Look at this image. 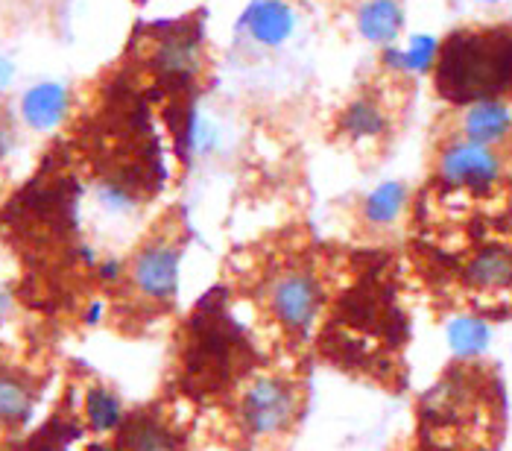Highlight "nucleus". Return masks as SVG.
Wrapping results in <instances>:
<instances>
[{
  "label": "nucleus",
  "instance_id": "f257e3e1",
  "mask_svg": "<svg viewBox=\"0 0 512 451\" xmlns=\"http://www.w3.org/2000/svg\"><path fill=\"white\" fill-rule=\"evenodd\" d=\"M311 408V361L258 358L211 399L208 428L223 451H290Z\"/></svg>",
  "mask_w": 512,
  "mask_h": 451
},
{
  "label": "nucleus",
  "instance_id": "4468645a",
  "mask_svg": "<svg viewBox=\"0 0 512 451\" xmlns=\"http://www.w3.org/2000/svg\"><path fill=\"white\" fill-rule=\"evenodd\" d=\"M357 30L369 44L390 47L404 30V9L398 0H366L357 9Z\"/></svg>",
  "mask_w": 512,
  "mask_h": 451
},
{
  "label": "nucleus",
  "instance_id": "f3484780",
  "mask_svg": "<svg viewBox=\"0 0 512 451\" xmlns=\"http://www.w3.org/2000/svg\"><path fill=\"white\" fill-rule=\"evenodd\" d=\"M436 53H439V44L431 36H419V39L410 41V47L401 53V68H407V71H431L436 65Z\"/></svg>",
  "mask_w": 512,
  "mask_h": 451
},
{
  "label": "nucleus",
  "instance_id": "6ab92c4d",
  "mask_svg": "<svg viewBox=\"0 0 512 451\" xmlns=\"http://www.w3.org/2000/svg\"><path fill=\"white\" fill-rule=\"evenodd\" d=\"M85 451H106V449H103V443H100V440L94 437V440L88 443V449H85Z\"/></svg>",
  "mask_w": 512,
  "mask_h": 451
},
{
  "label": "nucleus",
  "instance_id": "2eb2a0df",
  "mask_svg": "<svg viewBox=\"0 0 512 451\" xmlns=\"http://www.w3.org/2000/svg\"><path fill=\"white\" fill-rule=\"evenodd\" d=\"M407 203H410V197H407L404 182H384L372 194H366V200L360 203V220L375 232L393 229L395 223L404 217Z\"/></svg>",
  "mask_w": 512,
  "mask_h": 451
},
{
  "label": "nucleus",
  "instance_id": "f8f14e48",
  "mask_svg": "<svg viewBox=\"0 0 512 451\" xmlns=\"http://www.w3.org/2000/svg\"><path fill=\"white\" fill-rule=\"evenodd\" d=\"M21 121L33 132H53L71 115V91L62 82H39L21 94Z\"/></svg>",
  "mask_w": 512,
  "mask_h": 451
},
{
  "label": "nucleus",
  "instance_id": "0eeeda50",
  "mask_svg": "<svg viewBox=\"0 0 512 451\" xmlns=\"http://www.w3.org/2000/svg\"><path fill=\"white\" fill-rule=\"evenodd\" d=\"M41 384L44 378L36 369L0 355V437L3 440H15L24 431V425L33 419Z\"/></svg>",
  "mask_w": 512,
  "mask_h": 451
},
{
  "label": "nucleus",
  "instance_id": "f03ea898",
  "mask_svg": "<svg viewBox=\"0 0 512 451\" xmlns=\"http://www.w3.org/2000/svg\"><path fill=\"white\" fill-rule=\"evenodd\" d=\"M252 343L264 358L311 361L319 326L328 311V282L308 252L273 258L243 285Z\"/></svg>",
  "mask_w": 512,
  "mask_h": 451
},
{
  "label": "nucleus",
  "instance_id": "39448f33",
  "mask_svg": "<svg viewBox=\"0 0 512 451\" xmlns=\"http://www.w3.org/2000/svg\"><path fill=\"white\" fill-rule=\"evenodd\" d=\"M199 408L179 390L120 410L118 422L97 440L106 451H199Z\"/></svg>",
  "mask_w": 512,
  "mask_h": 451
},
{
  "label": "nucleus",
  "instance_id": "a211bd4d",
  "mask_svg": "<svg viewBox=\"0 0 512 451\" xmlns=\"http://www.w3.org/2000/svg\"><path fill=\"white\" fill-rule=\"evenodd\" d=\"M12 74H15V71H12V65H9L6 59H0V88H3L6 82L12 80Z\"/></svg>",
  "mask_w": 512,
  "mask_h": 451
},
{
  "label": "nucleus",
  "instance_id": "20e7f679",
  "mask_svg": "<svg viewBox=\"0 0 512 451\" xmlns=\"http://www.w3.org/2000/svg\"><path fill=\"white\" fill-rule=\"evenodd\" d=\"M436 88L445 100L469 106L512 91L510 30H463L436 53Z\"/></svg>",
  "mask_w": 512,
  "mask_h": 451
},
{
  "label": "nucleus",
  "instance_id": "1a4fd4ad",
  "mask_svg": "<svg viewBox=\"0 0 512 451\" xmlns=\"http://www.w3.org/2000/svg\"><path fill=\"white\" fill-rule=\"evenodd\" d=\"M88 428L85 419V405L74 402V393L65 396V402L53 410V416L41 425L39 431H33L30 437H15L9 451H68L71 443L79 440Z\"/></svg>",
  "mask_w": 512,
  "mask_h": 451
},
{
  "label": "nucleus",
  "instance_id": "dca6fc26",
  "mask_svg": "<svg viewBox=\"0 0 512 451\" xmlns=\"http://www.w3.org/2000/svg\"><path fill=\"white\" fill-rule=\"evenodd\" d=\"M337 129L349 141L360 144V141H378L390 129V121H387V112L381 109V103H375L372 97H357L340 112Z\"/></svg>",
  "mask_w": 512,
  "mask_h": 451
},
{
  "label": "nucleus",
  "instance_id": "7ed1b4c3",
  "mask_svg": "<svg viewBox=\"0 0 512 451\" xmlns=\"http://www.w3.org/2000/svg\"><path fill=\"white\" fill-rule=\"evenodd\" d=\"M188 223L182 211H167L109 270L106 320L120 337H141L164 323L179 302Z\"/></svg>",
  "mask_w": 512,
  "mask_h": 451
},
{
  "label": "nucleus",
  "instance_id": "9b49d317",
  "mask_svg": "<svg viewBox=\"0 0 512 451\" xmlns=\"http://www.w3.org/2000/svg\"><path fill=\"white\" fill-rule=\"evenodd\" d=\"M463 285L477 299H504L512 290V246H480L463 267Z\"/></svg>",
  "mask_w": 512,
  "mask_h": 451
},
{
  "label": "nucleus",
  "instance_id": "423d86ee",
  "mask_svg": "<svg viewBox=\"0 0 512 451\" xmlns=\"http://www.w3.org/2000/svg\"><path fill=\"white\" fill-rule=\"evenodd\" d=\"M434 176L454 191H492L504 179V153L457 135L436 153Z\"/></svg>",
  "mask_w": 512,
  "mask_h": 451
},
{
  "label": "nucleus",
  "instance_id": "9d476101",
  "mask_svg": "<svg viewBox=\"0 0 512 451\" xmlns=\"http://www.w3.org/2000/svg\"><path fill=\"white\" fill-rule=\"evenodd\" d=\"M150 65L156 68L161 80H197L199 68H202V33L191 27L164 33L153 47Z\"/></svg>",
  "mask_w": 512,
  "mask_h": 451
},
{
  "label": "nucleus",
  "instance_id": "ddd939ff",
  "mask_svg": "<svg viewBox=\"0 0 512 451\" xmlns=\"http://www.w3.org/2000/svg\"><path fill=\"white\" fill-rule=\"evenodd\" d=\"M243 30L261 47H281L296 30V12L287 0H255L243 12Z\"/></svg>",
  "mask_w": 512,
  "mask_h": 451
},
{
  "label": "nucleus",
  "instance_id": "6e6552de",
  "mask_svg": "<svg viewBox=\"0 0 512 451\" xmlns=\"http://www.w3.org/2000/svg\"><path fill=\"white\" fill-rule=\"evenodd\" d=\"M460 138L504 153L512 144V100L489 97L469 103L460 115Z\"/></svg>",
  "mask_w": 512,
  "mask_h": 451
}]
</instances>
